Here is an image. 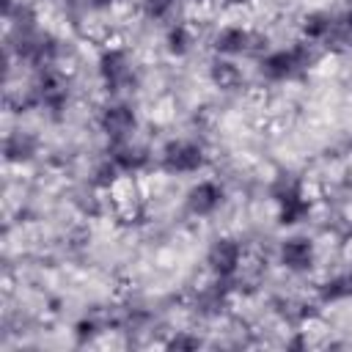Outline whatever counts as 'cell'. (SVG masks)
<instances>
[{
    "label": "cell",
    "mask_w": 352,
    "mask_h": 352,
    "mask_svg": "<svg viewBox=\"0 0 352 352\" xmlns=\"http://www.w3.org/2000/svg\"><path fill=\"white\" fill-rule=\"evenodd\" d=\"M333 19L336 16L327 14V11H311V14H305L302 22H300L302 38L311 41V44H324L327 36H330V30H333Z\"/></svg>",
    "instance_id": "cell-12"
},
{
    "label": "cell",
    "mask_w": 352,
    "mask_h": 352,
    "mask_svg": "<svg viewBox=\"0 0 352 352\" xmlns=\"http://www.w3.org/2000/svg\"><path fill=\"white\" fill-rule=\"evenodd\" d=\"M226 201V187L214 179H201L195 182L187 195H184V209L192 217H212Z\"/></svg>",
    "instance_id": "cell-8"
},
{
    "label": "cell",
    "mask_w": 352,
    "mask_h": 352,
    "mask_svg": "<svg viewBox=\"0 0 352 352\" xmlns=\"http://www.w3.org/2000/svg\"><path fill=\"white\" fill-rule=\"evenodd\" d=\"M118 0H85V6L88 8H94V11H107V8H113Z\"/></svg>",
    "instance_id": "cell-21"
},
{
    "label": "cell",
    "mask_w": 352,
    "mask_h": 352,
    "mask_svg": "<svg viewBox=\"0 0 352 352\" xmlns=\"http://www.w3.org/2000/svg\"><path fill=\"white\" fill-rule=\"evenodd\" d=\"M272 201L278 209V223L280 226H297L308 217L311 212V201L305 195V187L300 179L294 176H280L272 184Z\"/></svg>",
    "instance_id": "cell-3"
},
{
    "label": "cell",
    "mask_w": 352,
    "mask_h": 352,
    "mask_svg": "<svg viewBox=\"0 0 352 352\" xmlns=\"http://www.w3.org/2000/svg\"><path fill=\"white\" fill-rule=\"evenodd\" d=\"M278 264L289 272H297V275L308 272L316 264V242L311 236H302V234L286 236L278 245Z\"/></svg>",
    "instance_id": "cell-9"
},
{
    "label": "cell",
    "mask_w": 352,
    "mask_h": 352,
    "mask_svg": "<svg viewBox=\"0 0 352 352\" xmlns=\"http://www.w3.org/2000/svg\"><path fill=\"white\" fill-rule=\"evenodd\" d=\"M201 341L198 338H190V336H173L170 341H168V346L170 349H195Z\"/></svg>",
    "instance_id": "cell-20"
},
{
    "label": "cell",
    "mask_w": 352,
    "mask_h": 352,
    "mask_svg": "<svg viewBox=\"0 0 352 352\" xmlns=\"http://www.w3.org/2000/svg\"><path fill=\"white\" fill-rule=\"evenodd\" d=\"M324 47H333V50H349L352 47V8L333 19V30H330Z\"/></svg>",
    "instance_id": "cell-16"
},
{
    "label": "cell",
    "mask_w": 352,
    "mask_h": 352,
    "mask_svg": "<svg viewBox=\"0 0 352 352\" xmlns=\"http://www.w3.org/2000/svg\"><path fill=\"white\" fill-rule=\"evenodd\" d=\"M107 157L116 162V168H118L124 176H135V173H140V170L151 162L148 148L140 146V143H135V140L110 143V146H107Z\"/></svg>",
    "instance_id": "cell-11"
},
{
    "label": "cell",
    "mask_w": 352,
    "mask_h": 352,
    "mask_svg": "<svg viewBox=\"0 0 352 352\" xmlns=\"http://www.w3.org/2000/svg\"><path fill=\"white\" fill-rule=\"evenodd\" d=\"M190 47H192V30H190V25H184V22H170L168 30H165V50H168L173 58H182V55L190 52Z\"/></svg>",
    "instance_id": "cell-15"
},
{
    "label": "cell",
    "mask_w": 352,
    "mask_h": 352,
    "mask_svg": "<svg viewBox=\"0 0 352 352\" xmlns=\"http://www.w3.org/2000/svg\"><path fill=\"white\" fill-rule=\"evenodd\" d=\"M160 165L165 173H173V176H190V173H198L204 165H206V151L198 140H190V138H173L162 146L160 151Z\"/></svg>",
    "instance_id": "cell-4"
},
{
    "label": "cell",
    "mask_w": 352,
    "mask_h": 352,
    "mask_svg": "<svg viewBox=\"0 0 352 352\" xmlns=\"http://www.w3.org/2000/svg\"><path fill=\"white\" fill-rule=\"evenodd\" d=\"M209 80L217 85V88H223V91H231V88H236L239 82H242V72H239V66L231 60V58H214L212 60V66H209Z\"/></svg>",
    "instance_id": "cell-14"
},
{
    "label": "cell",
    "mask_w": 352,
    "mask_h": 352,
    "mask_svg": "<svg viewBox=\"0 0 352 352\" xmlns=\"http://www.w3.org/2000/svg\"><path fill=\"white\" fill-rule=\"evenodd\" d=\"M30 96L38 107H47V110H63L66 102H69V82L66 77L47 66V69H38V77L30 88Z\"/></svg>",
    "instance_id": "cell-7"
},
{
    "label": "cell",
    "mask_w": 352,
    "mask_h": 352,
    "mask_svg": "<svg viewBox=\"0 0 352 352\" xmlns=\"http://www.w3.org/2000/svg\"><path fill=\"white\" fill-rule=\"evenodd\" d=\"M242 261H245V250L236 239L231 236H220L209 245L206 250V267L209 272L214 275V280H234L242 270Z\"/></svg>",
    "instance_id": "cell-6"
},
{
    "label": "cell",
    "mask_w": 352,
    "mask_h": 352,
    "mask_svg": "<svg viewBox=\"0 0 352 352\" xmlns=\"http://www.w3.org/2000/svg\"><path fill=\"white\" fill-rule=\"evenodd\" d=\"M179 0H140V14L148 22H165L173 16Z\"/></svg>",
    "instance_id": "cell-18"
},
{
    "label": "cell",
    "mask_w": 352,
    "mask_h": 352,
    "mask_svg": "<svg viewBox=\"0 0 352 352\" xmlns=\"http://www.w3.org/2000/svg\"><path fill=\"white\" fill-rule=\"evenodd\" d=\"M96 74L107 94L118 96L135 85V66L124 47H104L96 58Z\"/></svg>",
    "instance_id": "cell-2"
},
{
    "label": "cell",
    "mask_w": 352,
    "mask_h": 352,
    "mask_svg": "<svg viewBox=\"0 0 352 352\" xmlns=\"http://www.w3.org/2000/svg\"><path fill=\"white\" fill-rule=\"evenodd\" d=\"M96 333H99V324H96L94 319H82V322H77V324H74V336H77V341L94 338Z\"/></svg>",
    "instance_id": "cell-19"
},
{
    "label": "cell",
    "mask_w": 352,
    "mask_h": 352,
    "mask_svg": "<svg viewBox=\"0 0 352 352\" xmlns=\"http://www.w3.org/2000/svg\"><path fill=\"white\" fill-rule=\"evenodd\" d=\"M346 297H352V275H336V278H327L319 286V300L322 302H338V300H346Z\"/></svg>",
    "instance_id": "cell-17"
},
{
    "label": "cell",
    "mask_w": 352,
    "mask_h": 352,
    "mask_svg": "<svg viewBox=\"0 0 352 352\" xmlns=\"http://www.w3.org/2000/svg\"><path fill=\"white\" fill-rule=\"evenodd\" d=\"M102 135L107 138V143H124V140H132L135 138V129H138V113L129 102L124 99H113L107 102L102 110H99V118H96Z\"/></svg>",
    "instance_id": "cell-5"
},
{
    "label": "cell",
    "mask_w": 352,
    "mask_h": 352,
    "mask_svg": "<svg viewBox=\"0 0 352 352\" xmlns=\"http://www.w3.org/2000/svg\"><path fill=\"white\" fill-rule=\"evenodd\" d=\"M36 151H38V140L30 132L16 129L6 138V160L8 162H28L36 157Z\"/></svg>",
    "instance_id": "cell-13"
},
{
    "label": "cell",
    "mask_w": 352,
    "mask_h": 352,
    "mask_svg": "<svg viewBox=\"0 0 352 352\" xmlns=\"http://www.w3.org/2000/svg\"><path fill=\"white\" fill-rule=\"evenodd\" d=\"M314 60H316V44L302 38L292 47H280V50L261 55L258 58V74L270 82H286V80L305 74L314 66Z\"/></svg>",
    "instance_id": "cell-1"
},
{
    "label": "cell",
    "mask_w": 352,
    "mask_h": 352,
    "mask_svg": "<svg viewBox=\"0 0 352 352\" xmlns=\"http://www.w3.org/2000/svg\"><path fill=\"white\" fill-rule=\"evenodd\" d=\"M256 44V33L245 25H223L214 36H212V50L220 58H236L250 52Z\"/></svg>",
    "instance_id": "cell-10"
}]
</instances>
